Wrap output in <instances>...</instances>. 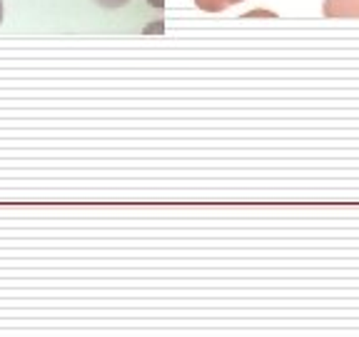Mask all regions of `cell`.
<instances>
[{
  "label": "cell",
  "mask_w": 359,
  "mask_h": 337,
  "mask_svg": "<svg viewBox=\"0 0 359 337\" xmlns=\"http://www.w3.org/2000/svg\"><path fill=\"white\" fill-rule=\"evenodd\" d=\"M327 18H359V0H325Z\"/></svg>",
  "instance_id": "cell-1"
},
{
  "label": "cell",
  "mask_w": 359,
  "mask_h": 337,
  "mask_svg": "<svg viewBox=\"0 0 359 337\" xmlns=\"http://www.w3.org/2000/svg\"><path fill=\"white\" fill-rule=\"evenodd\" d=\"M235 3H242V0H195V6L208 13H219V11H224V8L235 6Z\"/></svg>",
  "instance_id": "cell-2"
},
{
  "label": "cell",
  "mask_w": 359,
  "mask_h": 337,
  "mask_svg": "<svg viewBox=\"0 0 359 337\" xmlns=\"http://www.w3.org/2000/svg\"><path fill=\"white\" fill-rule=\"evenodd\" d=\"M93 3H97L100 8H123L128 6L130 0H93Z\"/></svg>",
  "instance_id": "cell-3"
},
{
  "label": "cell",
  "mask_w": 359,
  "mask_h": 337,
  "mask_svg": "<svg viewBox=\"0 0 359 337\" xmlns=\"http://www.w3.org/2000/svg\"><path fill=\"white\" fill-rule=\"evenodd\" d=\"M147 3H150L152 8H163L165 6V0H147Z\"/></svg>",
  "instance_id": "cell-4"
},
{
  "label": "cell",
  "mask_w": 359,
  "mask_h": 337,
  "mask_svg": "<svg viewBox=\"0 0 359 337\" xmlns=\"http://www.w3.org/2000/svg\"><path fill=\"white\" fill-rule=\"evenodd\" d=\"M0 22H3V0H0Z\"/></svg>",
  "instance_id": "cell-5"
}]
</instances>
